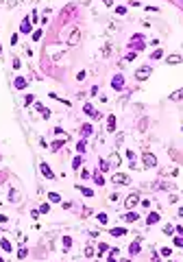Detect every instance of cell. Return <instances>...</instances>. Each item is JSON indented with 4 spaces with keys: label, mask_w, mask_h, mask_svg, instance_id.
<instances>
[{
    "label": "cell",
    "mask_w": 183,
    "mask_h": 262,
    "mask_svg": "<svg viewBox=\"0 0 183 262\" xmlns=\"http://www.w3.org/2000/svg\"><path fill=\"white\" fill-rule=\"evenodd\" d=\"M107 249H109V247L105 245V242H100V245H98V251H100V254H103V251H107Z\"/></svg>",
    "instance_id": "40"
},
{
    "label": "cell",
    "mask_w": 183,
    "mask_h": 262,
    "mask_svg": "<svg viewBox=\"0 0 183 262\" xmlns=\"http://www.w3.org/2000/svg\"><path fill=\"white\" fill-rule=\"evenodd\" d=\"M81 133H83V136L87 138V136H92V133H94V129H92V125H89V123H85L83 127H81Z\"/></svg>",
    "instance_id": "15"
},
{
    "label": "cell",
    "mask_w": 183,
    "mask_h": 262,
    "mask_svg": "<svg viewBox=\"0 0 183 262\" xmlns=\"http://www.w3.org/2000/svg\"><path fill=\"white\" fill-rule=\"evenodd\" d=\"M111 181H113L116 186H126V184H129V175H124V173H113Z\"/></svg>",
    "instance_id": "4"
},
{
    "label": "cell",
    "mask_w": 183,
    "mask_h": 262,
    "mask_svg": "<svg viewBox=\"0 0 183 262\" xmlns=\"http://www.w3.org/2000/svg\"><path fill=\"white\" fill-rule=\"evenodd\" d=\"M79 40H81V31L74 29V31H72V35H70V40H68V44H70V46H76Z\"/></svg>",
    "instance_id": "8"
},
{
    "label": "cell",
    "mask_w": 183,
    "mask_h": 262,
    "mask_svg": "<svg viewBox=\"0 0 183 262\" xmlns=\"http://www.w3.org/2000/svg\"><path fill=\"white\" fill-rule=\"evenodd\" d=\"M39 171H42V175L46 177V179H52V177H54V173L50 171V166L46 164V162H42V164H39Z\"/></svg>",
    "instance_id": "7"
},
{
    "label": "cell",
    "mask_w": 183,
    "mask_h": 262,
    "mask_svg": "<svg viewBox=\"0 0 183 262\" xmlns=\"http://www.w3.org/2000/svg\"><path fill=\"white\" fill-rule=\"evenodd\" d=\"M85 256L92 258V256H94V249H92V247H85Z\"/></svg>",
    "instance_id": "38"
},
{
    "label": "cell",
    "mask_w": 183,
    "mask_h": 262,
    "mask_svg": "<svg viewBox=\"0 0 183 262\" xmlns=\"http://www.w3.org/2000/svg\"><path fill=\"white\" fill-rule=\"evenodd\" d=\"M26 254H29V251H26V249H24V247H22V249H20V251H17V258H26Z\"/></svg>",
    "instance_id": "37"
},
{
    "label": "cell",
    "mask_w": 183,
    "mask_h": 262,
    "mask_svg": "<svg viewBox=\"0 0 183 262\" xmlns=\"http://www.w3.org/2000/svg\"><path fill=\"white\" fill-rule=\"evenodd\" d=\"M39 37H42V31H35V33H33V40H35V42H37Z\"/></svg>",
    "instance_id": "42"
},
{
    "label": "cell",
    "mask_w": 183,
    "mask_h": 262,
    "mask_svg": "<svg viewBox=\"0 0 183 262\" xmlns=\"http://www.w3.org/2000/svg\"><path fill=\"white\" fill-rule=\"evenodd\" d=\"M175 245H177V247H183V236H177V238H175Z\"/></svg>",
    "instance_id": "36"
},
{
    "label": "cell",
    "mask_w": 183,
    "mask_h": 262,
    "mask_svg": "<svg viewBox=\"0 0 183 262\" xmlns=\"http://www.w3.org/2000/svg\"><path fill=\"white\" fill-rule=\"evenodd\" d=\"M48 199H50L52 203H59V201H61V197H59L57 192H50V194H48Z\"/></svg>",
    "instance_id": "26"
},
{
    "label": "cell",
    "mask_w": 183,
    "mask_h": 262,
    "mask_svg": "<svg viewBox=\"0 0 183 262\" xmlns=\"http://www.w3.org/2000/svg\"><path fill=\"white\" fill-rule=\"evenodd\" d=\"M0 247H2L5 251H11V242H9L7 238H2V240H0Z\"/></svg>",
    "instance_id": "23"
},
{
    "label": "cell",
    "mask_w": 183,
    "mask_h": 262,
    "mask_svg": "<svg viewBox=\"0 0 183 262\" xmlns=\"http://www.w3.org/2000/svg\"><path fill=\"white\" fill-rule=\"evenodd\" d=\"M0 262H2V258H0Z\"/></svg>",
    "instance_id": "50"
},
{
    "label": "cell",
    "mask_w": 183,
    "mask_h": 262,
    "mask_svg": "<svg viewBox=\"0 0 183 262\" xmlns=\"http://www.w3.org/2000/svg\"><path fill=\"white\" fill-rule=\"evenodd\" d=\"M13 85H15V90H24L26 85H29V81H26L24 77H15V81H13Z\"/></svg>",
    "instance_id": "9"
},
{
    "label": "cell",
    "mask_w": 183,
    "mask_h": 262,
    "mask_svg": "<svg viewBox=\"0 0 183 262\" xmlns=\"http://www.w3.org/2000/svg\"><path fill=\"white\" fill-rule=\"evenodd\" d=\"M11 44H13V46L17 44V33H13V35H11Z\"/></svg>",
    "instance_id": "45"
},
{
    "label": "cell",
    "mask_w": 183,
    "mask_h": 262,
    "mask_svg": "<svg viewBox=\"0 0 183 262\" xmlns=\"http://www.w3.org/2000/svg\"><path fill=\"white\" fill-rule=\"evenodd\" d=\"M142 162H144L146 168H155V166H157V157H155L153 153H144L142 155Z\"/></svg>",
    "instance_id": "3"
},
{
    "label": "cell",
    "mask_w": 183,
    "mask_h": 262,
    "mask_svg": "<svg viewBox=\"0 0 183 262\" xmlns=\"http://www.w3.org/2000/svg\"><path fill=\"white\" fill-rule=\"evenodd\" d=\"M137 203H140V197H137V194L133 192V194H129V197H126V201H124V208H126V210H133Z\"/></svg>",
    "instance_id": "5"
},
{
    "label": "cell",
    "mask_w": 183,
    "mask_h": 262,
    "mask_svg": "<svg viewBox=\"0 0 183 262\" xmlns=\"http://www.w3.org/2000/svg\"><path fill=\"white\" fill-rule=\"evenodd\" d=\"M133 59H135V53H129V55H126V59H124V61H133Z\"/></svg>",
    "instance_id": "43"
},
{
    "label": "cell",
    "mask_w": 183,
    "mask_h": 262,
    "mask_svg": "<svg viewBox=\"0 0 183 262\" xmlns=\"http://www.w3.org/2000/svg\"><path fill=\"white\" fill-rule=\"evenodd\" d=\"M179 216H181V219H183V210H179Z\"/></svg>",
    "instance_id": "48"
},
{
    "label": "cell",
    "mask_w": 183,
    "mask_h": 262,
    "mask_svg": "<svg viewBox=\"0 0 183 262\" xmlns=\"http://www.w3.org/2000/svg\"><path fill=\"white\" fill-rule=\"evenodd\" d=\"M124 234H126V229H124V227H113V229H111V236H118V238H120V236H124Z\"/></svg>",
    "instance_id": "20"
},
{
    "label": "cell",
    "mask_w": 183,
    "mask_h": 262,
    "mask_svg": "<svg viewBox=\"0 0 183 262\" xmlns=\"http://www.w3.org/2000/svg\"><path fill=\"white\" fill-rule=\"evenodd\" d=\"M129 251H131V256H137V254H140V240H137V242H131Z\"/></svg>",
    "instance_id": "19"
},
{
    "label": "cell",
    "mask_w": 183,
    "mask_h": 262,
    "mask_svg": "<svg viewBox=\"0 0 183 262\" xmlns=\"http://www.w3.org/2000/svg\"><path fill=\"white\" fill-rule=\"evenodd\" d=\"M0 53H2V46H0Z\"/></svg>",
    "instance_id": "49"
},
{
    "label": "cell",
    "mask_w": 183,
    "mask_h": 262,
    "mask_svg": "<svg viewBox=\"0 0 183 262\" xmlns=\"http://www.w3.org/2000/svg\"><path fill=\"white\" fill-rule=\"evenodd\" d=\"M170 101H183V88L177 90V92H172V94H170Z\"/></svg>",
    "instance_id": "18"
},
{
    "label": "cell",
    "mask_w": 183,
    "mask_h": 262,
    "mask_svg": "<svg viewBox=\"0 0 183 262\" xmlns=\"http://www.w3.org/2000/svg\"><path fill=\"white\" fill-rule=\"evenodd\" d=\"M81 162H83L81 157H74V160H72V168H74V171H79V168H81Z\"/></svg>",
    "instance_id": "28"
},
{
    "label": "cell",
    "mask_w": 183,
    "mask_h": 262,
    "mask_svg": "<svg viewBox=\"0 0 183 262\" xmlns=\"http://www.w3.org/2000/svg\"><path fill=\"white\" fill-rule=\"evenodd\" d=\"M111 88L113 90H122L124 88V77H122V74H116V77L111 79Z\"/></svg>",
    "instance_id": "6"
},
{
    "label": "cell",
    "mask_w": 183,
    "mask_h": 262,
    "mask_svg": "<svg viewBox=\"0 0 183 262\" xmlns=\"http://www.w3.org/2000/svg\"><path fill=\"white\" fill-rule=\"evenodd\" d=\"M79 190L83 192L85 197H94V190H92V188H85V186H79Z\"/></svg>",
    "instance_id": "22"
},
{
    "label": "cell",
    "mask_w": 183,
    "mask_h": 262,
    "mask_svg": "<svg viewBox=\"0 0 183 262\" xmlns=\"http://www.w3.org/2000/svg\"><path fill=\"white\" fill-rule=\"evenodd\" d=\"M94 181H96L98 186H103V184H105V177L100 175V173H94Z\"/></svg>",
    "instance_id": "24"
},
{
    "label": "cell",
    "mask_w": 183,
    "mask_h": 262,
    "mask_svg": "<svg viewBox=\"0 0 183 262\" xmlns=\"http://www.w3.org/2000/svg\"><path fill=\"white\" fill-rule=\"evenodd\" d=\"M144 46H146V44H144V37H142V35H133V37H131L129 48H133V53H135V50H144Z\"/></svg>",
    "instance_id": "1"
},
{
    "label": "cell",
    "mask_w": 183,
    "mask_h": 262,
    "mask_svg": "<svg viewBox=\"0 0 183 262\" xmlns=\"http://www.w3.org/2000/svg\"><path fill=\"white\" fill-rule=\"evenodd\" d=\"M31 29H33V26H31V20H29V18H24L22 24H20V33H31Z\"/></svg>",
    "instance_id": "10"
},
{
    "label": "cell",
    "mask_w": 183,
    "mask_h": 262,
    "mask_svg": "<svg viewBox=\"0 0 183 262\" xmlns=\"http://www.w3.org/2000/svg\"><path fill=\"white\" fill-rule=\"evenodd\" d=\"M150 72H153L150 66H142V68L135 70V79H137V81H146V79L150 77Z\"/></svg>",
    "instance_id": "2"
},
{
    "label": "cell",
    "mask_w": 183,
    "mask_h": 262,
    "mask_svg": "<svg viewBox=\"0 0 183 262\" xmlns=\"http://www.w3.org/2000/svg\"><path fill=\"white\" fill-rule=\"evenodd\" d=\"M181 61H183V59L179 57V55H170V57H168V63H170V66H177V63H181Z\"/></svg>",
    "instance_id": "21"
},
{
    "label": "cell",
    "mask_w": 183,
    "mask_h": 262,
    "mask_svg": "<svg viewBox=\"0 0 183 262\" xmlns=\"http://www.w3.org/2000/svg\"><path fill=\"white\" fill-rule=\"evenodd\" d=\"M107 131H116V116L113 114H109V118H107Z\"/></svg>",
    "instance_id": "14"
},
{
    "label": "cell",
    "mask_w": 183,
    "mask_h": 262,
    "mask_svg": "<svg viewBox=\"0 0 183 262\" xmlns=\"http://www.w3.org/2000/svg\"><path fill=\"white\" fill-rule=\"evenodd\" d=\"M63 142H66V138H63V140H54V142L50 144V151H59V149L63 146Z\"/></svg>",
    "instance_id": "17"
},
{
    "label": "cell",
    "mask_w": 183,
    "mask_h": 262,
    "mask_svg": "<svg viewBox=\"0 0 183 262\" xmlns=\"http://www.w3.org/2000/svg\"><path fill=\"white\" fill-rule=\"evenodd\" d=\"M161 57H163V53H161L159 48H157V50H153V55H150V59H153V61H155V59H161Z\"/></svg>",
    "instance_id": "27"
},
{
    "label": "cell",
    "mask_w": 183,
    "mask_h": 262,
    "mask_svg": "<svg viewBox=\"0 0 183 262\" xmlns=\"http://www.w3.org/2000/svg\"><path fill=\"white\" fill-rule=\"evenodd\" d=\"M146 223H148V225H155V223H159V214H157V212H150L148 216H146Z\"/></svg>",
    "instance_id": "13"
},
{
    "label": "cell",
    "mask_w": 183,
    "mask_h": 262,
    "mask_svg": "<svg viewBox=\"0 0 183 262\" xmlns=\"http://www.w3.org/2000/svg\"><path fill=\"white\" fill-rule=\"evenodd\" d=\"M0 223H7V216H5V214H0Z\"/></svg>",
    "instance_id": "47"
},
{
    "label": "cell",
    "mask_w": 183,
    "mask_h": 262,
    "mask_svg": "<svg viewBox=\"0 0 183 262\" xmlns=\"http://www.w3.org/2000/svg\"><path fill=\"white\" fill-rule=\"evenodd\" d=\"M103 2H105L107 7H111V5H113V0H103Z\"/></svg>",
    "instance_id": "46"
},
{
    "label": "cell",
    "mask_w": 183,
    "mask_h": 262,
    "mask_svg": "<svg viewBox=\"0 0 183 262\" xmlns=\"http://www.w3.org/2000/svg\"><path fill=\"white\" fill-rule=\"evenodd\" d=\"M70 245H72V238H70V236H63V247H66V249H68Z\"/></svg>",
    "instance_id": "33"
},
{
    "label": "cell",
    "mask_w": 183,
    "mask_h": 262,
    "mask_svg": "<svg viewBox=\"0 0 183 262\" xmlns=\"http://www.w3.org/2000/svg\"><path fill=\"white\" fill-rule=\"evenodd\" d=\"M48 210H50V205H48V203H44V205H42V208H39V212H44V214H46V212H48Z\"/></svg>",
    "instance_id": "41"
},
{
    "label": "cell",
    "mask_w": 183,
    "mask_h": 262,
    "mask_svg": "<svg viewBox=\"0 0 183 262\" xmlns=\"http://www.w3.org/2000/svg\"><path fill=\"white\" fill-rule=\"evenodd\" d=\"M31 103H33V96L29 94V96H26V98H24V105H31Z\"/></svg>",
    "instance_id": "44"
},
{
    "label": "cell",
    "mask_w": 183,
    "mask_h": 262,
    "mask_svg": "<svg viewBox=\"0 0 183 262\" xmlns=\"http://www.w3.org/2000/svg\"><path fill=\"white\" fill-rule=\"evenodd\" d=\"M137 219H140V216H137L135 212H126L124 216H122V221H124V223H135Z\"/></svg>",
    "instance_id": "12"
},
{
    "label": "cell",
    "mask_w": 183,
    "mask_h": 262,
    "mask_svg": "<svg viewBox=\"0 0 183 262\" xmlns=\"http://www.w3.org/2000/svg\"><path fill=\"white\" fill-rule=\"evenodd\" d=\"M109 168H111V166H109V162H105V160H100V171H103V173H107Z\"/></svg>",
    "instance_id": "30"
},
{
    "label": "cell",
    "mask_w": 183,
    "mask_h": 262,
    "mask_svg": "<svg viewBox=\"0 0 183 262\" xmlns=\"http://www.w3.org/2000/svg\"><path fill=\"white\" fill-rule=\"evenodd\" d=\"M172 232H175V227H172V225H163V234H168V236H170Z\"/></svg>",
    "instance_id": "34"
},
{
    "label": "cell",
    "mask_w": 183,
    "mask_h": 262,
    "mask_svg": "<svg viewBox=\"0 0 183 262\" xmlns=\"http://www.w3.org/2000/svg\"><path fill=\"white\" fill-rule=\"evenodd\" d=\"M9 199H11V201H13V203H15V201H17V199H20V194H17V192H15V190H9Z\"/></svg>",
    "instance_id": "29"
},
{
    "label": "cell",
    "mask_w": 183,
    "mask_h": 262,
    "mask_svg": "<svg viewBox=\"0 0 183 262\" xmlns=\"http://www.w3.org/2000/svg\"><path fill=\"white\" fill-rule=\"evenodd\" d=\"M116 13L118 15H124L126 13V7H116Z\"/></svg>",
    "instance_id": "35"
},
{
    "label": "cell",
    "mask_w": 183,
    "mask_h": 262,
    "mask_svg": "<svg viewBox=\"0 0 183 262\" xmlns=\"http://www.w3.org/2000/svg\"><path fill=\"white\" fill-rule=\"evenodd\" d=\"M146 127H148V120H146V118H144V120H142V123H140V131H144Z\"/></svg>",
    "instance_id": "39"
},
{
    "label": "cell",
    "mask_w": 183,
    "mask_h": 262,
    "mask_svg": "<svg viewBox=\"0 0 183 262\" xmlns=\"http://www.w3.org/2000/svg\"><path fill=\"white\" fill-rule=\"evenodd\" d=\"M76 151H79V153H85V142H83V140L76 144Z\"/></svg>",
    "instance_id": "32"
},
{
    "label": "cell",
    "mask_w": 183,
    "mask_h": 262,
    "mask_svg": "<svg viewBox=\"0 0 183 262\" xmlns=\"http://www.w3.org/2000/svg\"><path fill=\"white\" fill-rule=\"evenodd\" d=\"M107 221H109V219H107V214H105V212H100V214H98V223H100V225H107Z\"/></svg>",
    "instance_id": "25"
},
{
    "label": "cell",
    "mask_w": 183,
    "mask_h": 262,
    "mask_svg": "<svg viewBox=\"0 0 183 262\" xmlns=\"http://www.w3.org/2000/svg\"><path fill=\"white\" fill-rule=\"evenodd\" d=\"M35 109H37V111H39V114H42L44 118H50V109H46V107L42 105V103H35Z\"/></svg>",
    "instance_id": "11"
},
{
    "label": "cell",
    "mask_w": 183,
    "mask_h": 262,
    "mask_svg": "<svg viewBox=\"0 0 183 262\" xmlns=\"http://www.w3.org/2000/svg\"><path fill=\"white\" fill-rule=\"evenodd\" d=\"M118 164H120V155L111 153V155H109V166H118Z\"/></svg>",
    "instance_id": "16"
},
{
    "label": "cell",
    "mask_w": 183,
    "mask_h": 262,
    "mask_svg": "<svg viewBox=\"0 0 183 262\" xmlns=\"http://www.w3.org/2000/svg\"><path fill=\"white\" fill-rule=\"evenodd\" d=\"M161 256H163V258H170V256H172V249H170V247H163V249H161Z\"/></svg>",
    "instance_id": "31"
}]
</instances>
